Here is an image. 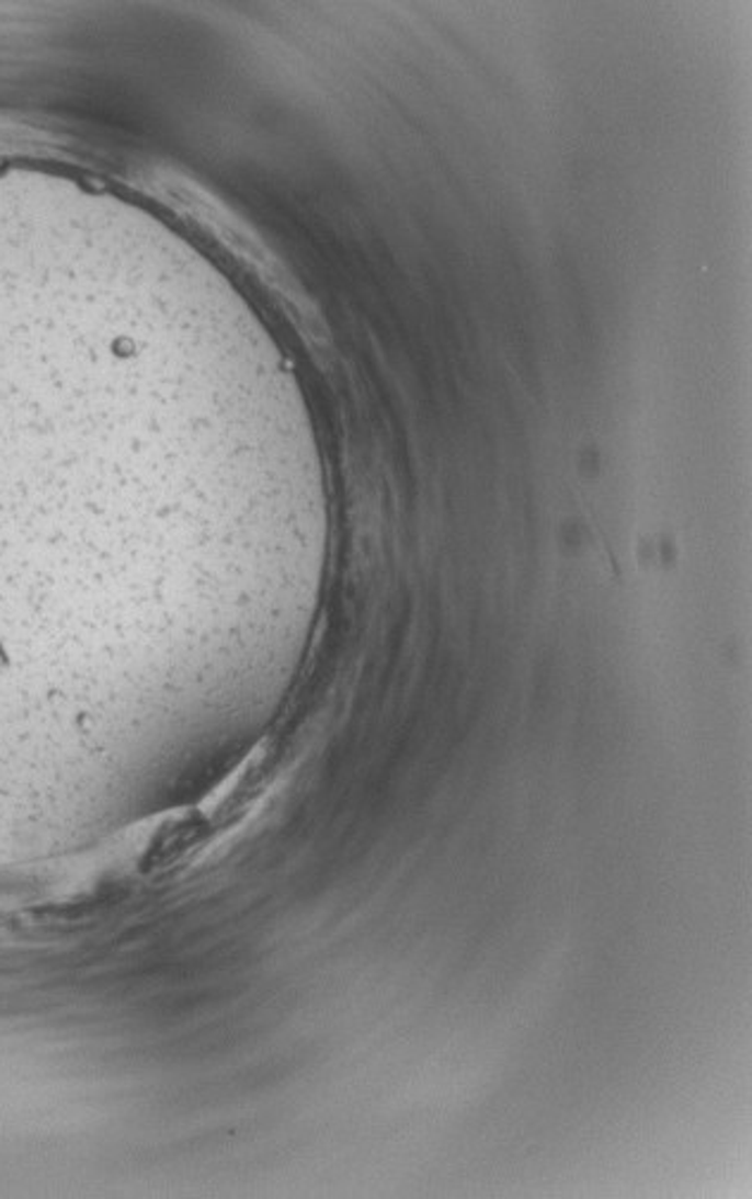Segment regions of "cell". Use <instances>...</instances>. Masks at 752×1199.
Returning a JSON list of instances; mask_svg holds the SVG:
<instances>
[{
  "label": "cell",
  "mask_w": 752,
  "mask_h": 1199,
  "mask_svg": "<svg viewBox=\"0 0 752 1199\" xmlns=\"http://www.w3.org/2000/svg\"><path fill=\"white\" fill-rule=\"evenodd\" d=\"M0 665H3V653H0Z\"/></svg>",
  "instance_id": "6da1fadb"
}]
</instances>
